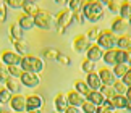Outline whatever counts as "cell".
Returning <instances> with one entry per match:
<instances>
[{"label":"cell","mask_w":131,"mask_h":113,"mask_svg":"<svg viewBox=\"0 0 131 113\" xmlns=\"http://www.w3.org/2000/svg\"><path fill=\"white\" fill-rule=\"evenodd\" d=\"M83 13H84V18L86 19L95 23L104 16V5L100 2H88L83 7Z\"/></svg>","instance_id":"cell-1"},{"label":"cell","mask_w":131,"mask_h":113,"mask_svg":"<svg viewBox=\"0 0 131 113\" xmlns=\"http://www.w3.org/2000/svg\"><path fill=\"white\" fill-rule=\"evenodd\" d=\"M73 21H74V19H73V12H71V10H70V8L60 10V12L55 15V26H57L58 34H63L65 31H67V28Z\"/></svg>","instance_id":"cell-2"},{"label":"cell","mask_w":131,"mask_h":113,"mask_svg":"<svg viewBox=\"0 0 131 113\" xmlns=\"http://www.w3.org/2000/svg\"><path fill=\"white\" fill-rule=\"evenodd\" d=\"M95 44L104 50L113 49V47H117V36H115V32L112 29H102L97 40H95Z\"/></svg>","instance_id":"cell-3"},{"label":"cell","mask_w":131,"mask_h":113,"mask_svg":"<svg viewBox=\"0 0 131 113\" xmlns=\"http://www.w3.org/2000/svg\"><path fill=\"white\" fill-rule=\"evenodd\" d=\"M34 23H36V28L49 31V29L53 28L55 16H53V15H50L47 10H39V13L34 16Z\"/></svg>","instance_id":"cell-4"},{"label":"cell","mask_w":131,"mask_h":113,"mask_svg":"<svg viewBox=\"0 0 131 113\" xmlns=\"http://www.w3.org/2000/svg\"><path fill=\"white\" fill-rule=\"evenodd\" d=\"M42 105H44V99L41 95L32 94V95L26 97V111H29V113H41Z\"/></svg>","instance_id":"cell-5"},{"label":"cell","mask_w":131,"mask_h":113,"mask_svg":"<svg viewBox=\"0 0 131 113\" xmlns=\"http://www.w3.org/2000/svg\"><path fill=\"white\" fill-rule=\"evenodd\" d=\"M19 83L26 87H37L41 79H39L37 73H32V71H23L19 74Z\"/></svg>","instance_id":"cell-6"},{"label":"cell","mask_w":131,"mask_h":113,"mask_svg":"<svg viewBox=\"0 0 131 113\" xmlns=\"http://www.w3.org/2000/svg\"><path fill=\"white\" fill-rule=\"evenodd\" d=\"M0 58H2V63L3 65L10 66V65H19L23 56L18 55L16 52H13V50H3L2 55H0Z\"/></svg>","instance_id":"cell-7"},{"label":"cell","mask_w":131,"mask_h":113,"mask_svg":"<svg viewBox=\"0 0 131 113\" xmlns=\"http://www.w3.org/2000/svg\"><path fill=\"white\" fill-rule=\"evenodd\" d=\"M10 107L15 113H19V111H26V95L23 94H15L10 100Z\"/></svg>","instance_id":"cell-8"},{"label":"cell","mask_w":131,"mask_h":113,"mask_svg":"<svg viewBox=\"0 0 131 113\" xmlns=\"http://www.w3.org/2000/svg\"><path fill=\"white\" fill-rule=\"evenodd\" d=\"M53 105H55V111H57V113H65V111H67V108L70 107V104H68V95L65 94V92H58V94L55 95Z\"/></svg>","instance_id":"cell-9"},{"label":"cell","mask_w":131,"mask_h":113,"mask_svg":"<svg viewBox=\"0 0 131 113\" xmlns=\"http://www.w3.org/2000/svg\"><path fill=\"white\" fill-rule=\"evenodd\" d=\"M88 47H89V39H88L86 34L74 36V39H73V49H74V52L83 53V52H86V50H88Z\"/></svg>","instance_id":"cell-10"},{"label":"cell","mask_w":131,"mask_h":113,"mask_svg":"<svg viewBox=\"0 0 131 113\" xmlns=\"http://www.w3.org/2000/svg\"><path fill=\"white\" fill-rule=\"evenodd\" d=\"M99 78H100V81H102V86H113V83H115V74H113V71L110 70V68H107V66H102L99 71Z\"/></svg>","instance_id":"cell-11"},{"label":"cell","mask_w":131,"mask_h":113,"mask_svg":"<svg viewBox=\"0 0 131 113\" xmlns=\"http://www.w3.org/2000/svg\"><path fill=\"white\" fill-rule=\"evenodd\" d=\"M102 56H104V49H100L95 42L89 44V47H88V50H86V58L92 60L94 63H95V61L100 60Z\"/></svg>","instance_id":"cell-12"},{"label":"cell","mask_w":131,"mask_h":113,"mask_svg":"<svg viewBox=\"0 0 131 113\" xmlns=\"http://www.w3.org/2000/svg\"><path fill=\"white\" fill-rule=\"evenodd\" d=\"M86 83H88V86H89L91 91H99L100 87H102V81H100L97 71L88 73V76H86Z\"/></svg>","instance_id":"cell-13"},{"label":"cell","mask_w":131,"mask_h":113,"mask_svg":"<svg viewBox=\"0 0 131 113\" xmlns=\"http://www.w3.org/2000/svg\"><path fill=\"white\" fill-rule=\"evenodd\" d=\"M129 26V19L122 18V16H115L112 19V31L113 32H122Z\"/></svg>","instance_id":"cell-14"},{"label":"cell","mask_w":131,"mask_h":113,"mask_svg":"<svg viewBox=\"0 0 131 113\" xmlns=\"http://www.w3.org/2000/svg\"><path fill=\"white\" fill-rule=\"evenodd\" d=\"M67 95H68V104L71 105V107H78V108H79V107L83 105V102H84V95H81L79 92H76L74 89H73V91H70Z\"/></svg>","instance_id":"cell-15"},{"label":"cell","mask_w":131,"mask_h":113,"mask_svg":"<svg viewBox=\"0 0 131 113\" xmlns=\"http://www.w3.org/2000/svg\"><path fill=\"white\" fill-rule=\"evenodd\" d=\"M110 102H112V105H113L115 110H125V108H126V104H128V99H126V95L115 94L112 99H110Z\"/></svg>","instance_id":"cell-16"},{"label":"cell","mask_w":131,"mask_h":113,"mask_svg":"<svg viewBox=\"0 0 131 113\" xmlns=\"http://www.w3.org/2000/svg\"><path fill=\"white\" fill-rule=\"evenodd\" d=\"M5 87L12 92V94H19V91H21V83H19V78H13V76H10L7 79V83H5Z\"/></svg>","instance_id":"cell-17"},{"label":"cell","mask_w":131,"mask_h":113,"mask_svg":"<svg viewBox=\"0 0 131 113\" xmlns=\"http://www.w3.org/2000/svg\"><path fill=\"white\" fill-rule=\"evenodd\" d=\"M86 100L92 102L95 107H99V105H102L104 102H105V97L102 95V92H100V91H89V94L86 95Z\"/></svg>","instance_id":"cell-18"},{"label":"cell","mask_w":131,"mask_h":113,"mask_svg":"<svg viewBox=\"0 0 131 113\" xmlns=\"http://www.w3.org/2000/svg\"><path fill=\"white\" fill-rule=\"evenodd\" d=\"M117 52H118V47H113V49L104 50V56H102V60L105 61V65H117Z\"/></svg>","instance_id":"cell-19"},{"label":"cell","mask_w":131,"mask_h":113,"mask_svg":"<svg viewBox=\"0 0 131 113\" xmlns=\"http://www.w3.org/2000/svg\"><path fill=\"white\" fill-rule=\"evenodd\" d=\"M18 24L21 26L23 31H26V29H32L34 26H36V23H34V16H29V15H21L18 19Z\"/></svg>","instance_id":"cell-20"},{"label":"cell","mask_w":131,"mask_h":113,"mask_svg":"<svg viewBox=\"0 0 131 113\" xmlns=\"http://www.w3.org/2000/svg\"><path fill=\"white\" fill-rule=\"evenodd\" d=\"M117 47L122 50H129L131 49V34H122L117 37Z\"/></svg>","instance_id":"cell-21"},{"label":"cell","mask_w":131,"mask_h":113,"mask_svg":"<svg viewBox=\"0 0 131 113\" xmlns=\"http://www.w3.org/2000/svg\"><path fill=\"white\" fill-rule=\"evenodd\" d=\"M128 70H129V65L128 63H118V65H113V74H115V78L117 79H122L125 74L128 73Z\"/></svg>","instance_id":"cell-22"},{"label":"cell","mask_w":131,"mask_h":113,"mask_svg":"<svg viewBox=\"0 0 131 113\" xmlns=\"http://www.w3.org/2000/svg\"><path fill=\"white\" fill-rule=\"evenodd\" d=\"M118 13H120L122 18H126V19L131 18V0H123V2L120 3Z\"/></svg>","instance_id":"cell-23"},{"label":"cell","mask_w":131,"mask_h":113,"mask_svg":"<svg viewBox=\"0 0 131 113\" xmlns=\"http://www.w3.org/2000/svg\"><path fill=\"white\" fill-rule=\"evenodd\" d=\"M39 8L37 7V3H34V2H24L23 5V12L24 15H29V16H36V15L39 13Z\"/></svg>","instance_id":"cell-24"},{"label":"cell","mask_w":131,"mask_h":113,"mask_svg":"<svg viewBox=\"0 0 131 113\" xmlns=\"http://www.w3.org/2000/svg\"><path fill=\"white\" fill-rule=\"evenodd\" d=\"M45 68V63L42 58L39 56H31V71L32 73H41V71Z\"/></svg>","instance_id":"cell-25"},{"label":"cell","mask_w":131,"mask_h":113,"mask_svg":"<svg viewBox=\"0 0 131 113\" xmlns=\"http://www.w3.org/2000/svg\"><path fill=\"white\" fill-rule=\"evenodd\" d=\"M74 91L76 92H79L81 95H84V99H86V95L89 94V86H88V83L86 81H81V79H76L74 81Z\"/></svg>","instance_id":"cell-26"},{"label":"cell","mask_w":131,"mask_h":113,"mask_svg":"<svg viewBox=\"0 0 131 113\" xmlns=\"http://www.w3.org/2000/svg\"><path fill=\"white\" fill-rule=\"evenodd\" d=\"M10 39H12V44H13V47H15L18 55H23V56L28 55V47L23 40H18V39H13V37H10Z\"/></svg>","instance_id":"cell-27"},{"label":"cell","mask_w":131,"mask_h":113,"mask_svg":"<svg viewBox=\"0 0 131 113\" xmlns=\"http://www.w3.org/2000/svg\"><path fill=\"white\" fill-rule=\"evenodd\" d=\"M10 37L23 40V29H21V26H19L18 23H12V24H10Z\"/></svg>","instance_id":"cell-28"},{"label":"cell","mask_w":131,"mask_h":113,"mask_svg":"<svg viewBox=\"0 0 131 113\" xmlns=\"http://www.w3.org/2000/svg\"><path fill=\"white\" fill-rule=\"evenodd\" d=\"M58 55H60V52H58L57 49H53V47H45V49L42 50L44 60H57Z\"/></svg>","instance_id":"cell-29"},{"label":"cell","mask_w":131,"mask_h":113,"mask_svg":"<svg viewBox=\"0 0 131 113\" xmlns=\"http://www.w3.org/2000/svg\"><path fill=\"white\" fill-rule=\"evenodd\" d=\"M113 105L112 102H110V99H105V102L102 105H99L97 108H95V113H113Z\"/></svg>","instance_id":"cell-30"},{"label":"cell","mask_w":131,"mask_h":113,"mask_svg":"<svg viewBox=\"0 0 131 113\" xmlns=\"http://www.w3.org/2000/svg\"><path fill=\"white\" fill-rule=\"evenodd\" d=\"M113 91H115V94H122V95H125L126 94V91H128V86L123 83L122 79H115V83H113Z\"/></svg>","instance_id":"cell-31"},{"label":"cell","mask_w":131,"mask_h":113,"mask_svg":"<svg viewBox=\"0 0 131 113\" xmlns=\"http://www.w3.org/2000/svg\"><path fill=\"white\" fill-rule=\"evenodd\" d=\"M12 97H13L12 92H10L7 87H2V89H0V105H7V104H10Z\"/></svg>","instance_id":"cell-32"},{"label":"cell","mask_w":131,"mask_h":113,"mask_svg":"<svg viewBox=\"0 0 131 113\" xmlns=\"http://www.w3.org/2000/svg\"><path fill=\"white\" fill-rule=\"evenodd\" d=\"M81 70L84 71V73H92V71H95V63L92 60H89V58H84L81 61Z\"/></svg>","instance_id":"cell-33"},{"label":"cell","mask_w":131,"mask_h":113,"mask_svg":"<svg viewBox=\"0 0 131 113\" xmlns=\"http://www.w3.org/2000/svg\"><path fill=\"white\" fill-rule=\"evenodd\" d=\"M95 107L92 102H89V100H86L84 99V102H83V105H81V110H83V113H95Z\"/></svg>","instance_id":"cell-34"},{"label":"cell","mask_w":131,"mask_h":113,"mask_svg":"<svg viewBox=\"0 0 131 113\" xmlns=\"http://www.w3.org/2000/svg\"><path fill=\"white\" fill-rule=\"evenodd\" d=\"M7 70H8V74L13 76V78H19V74L23 73L19 65H10V66H7Z\"/></svg>","instance_id":"cell-35"},{"label":"cell","mask_w":131,"mask_h":113,"mask_svg":"<svg viewBox=\"0 0 131 113\" xmlns=\"http://www.w3.org/2000/svg\"><path fill=\"white\" fill-rule=\"evenodd\" d=\"M99 91L102 92V95L105 97V99H112V97L115 95V91H113V87H112V86H102Z\"/></svg>","instance_id":"cell-36"},{"label":"cell","mask_w":131,"mask_h":113,"mask_svg":"<svg viewBox=\"0 0 131 113\" xmlns=\"http://www.w3.org/2000/svg\"><path fill=\"white\" fill-rule=\"evenodd\" d=\"M24 2H26V0H5L7 7H10V8H15V10H19V8H23Z\"/></svg>","instance_id":"cell-37"},{"label":"cell","mask_w":131,"mask_h":113,"mask_svg":"<svg viewBox=\"0 0 131 113\" xmlns=\"http://www.w3.org/2000/svg\"><path fill=\"white\" fill-rule=\"evenodd\" d=\"M99 34H100V29L97 28V26H94V28H91L89 31H88V39L89 40H92V42H95L97 40V37H99Z\"/></svg>","instance_id":"cell-38"},{"label":"cell","mask_w":131,"mask_h":113,"mask_svg":"<svg viewBox=\"0 0 131 113\" xmlns=\"http://www.w3.org/2000/svg\"><path fill=\"white\" fill-rule=\"evenodd\" d=\"M7 16H8V7L5 2H0V23H5Z\"/></svg>","instance_id":"cell-39"},{"label":"cell","mask_w":131,"mask_h":113,"mask_svg":"<svg viewBox=\"0 0 131 113\" xmlns=\"http://www.w3.org/2000/svg\"><path fill=\"white\" fill-rule=\"evenodd\" d=\"M68 8L71 10V12L83 10V2H81V0H68Z\"/></svg>","instance_id":"cell-40"},{"label":"cell","mask_w":131,"mask_h":113,"mask_svg":"<svg viewBox=\"0 0 131 113\" xmlns=\"http://www.w3.org/2000/svg\"><path fill=\"white\" fill-rule=\"evenodd\" d=\"M8 78H10V74H8V70L5 68V65H3V63H0V83H2V84H5Z\"/></svg>","instance_id":"cell-41"},{"label":"cell","mask_w":131,"mask_h":113,"mask_svg":"<svg viewBox=\"0 0 131 113\" xmlns=\"http://www.w3.org/2000/svg\"><path fill=\"white\" fill-rule=\"evenodd\" d=\"M73 19L76 23H79V24H83L84 23V13H83V10H76V12H73Z\"/></svg>","instance_id":"cell-42"},{"label":"cell","mask_w":131,"mask_h":113,"mask_svg":"<svg viewBox=\"0 0 131 113\" xmlns=\"http://www.w3.org/2000/svg\"><path fill=\"white\" fill-rule=\"evenodd\" d=\"M118 63H126V50L118 49V52H117V65Z\"/></svg>","instance_id":"cell-43"},{"label":"cell","mask_w":131,"mask_h":113,"mask_svg":"<svg viewBox=\"0 0 131 113\" xmlns=\"http://www.w3.org/2000/svg\"><path fill=\"white\" fill-rule=\"evenodd\" d=\"M57 61H58V63H62V65H65V66L71 65V60H70V56H68V55H65V53H62V52H60Z\"/></svg>","instance_id":"cell-44"},{"label":"cell","mask_w":131,"mask_h":113,"mask_svg":"<svg viewBox=\"0 0 131 113\" xmlns=\"http://www.w3.org/2000/svg\"><path fill=\"white\" fill-rule=\"evenodd\" d=\"M122 81H123V83H125V84H126L128 87L131 86V66H129V70H128V73H126V74H125V76H123V78H122Z\"/></svg>","instance_id":"cell-45"},{"label":"cell","mask_w":131,"mask_h":113,"mask_svg":"<svg viewBox=\"0 0 131 113\" xmlns=\"http://www.w3.org/2000/svg\"><path fill=\"white\" fill-rule=\"evenodd\" d=\"M107 7H108V10H110V12H113V13H117L118 10H120V5H117V3H115V0H113V2H110V3L107 5Z\"/></svg>","instance_id":"cell-46"},{"label":"cell","mask_w":131,"mask_h":113,"mask_svg":"<svg viewBox=\"0 0 131 113\" xmlns=\"http://www.w3.org/2000/svg\"><path fill=\"white\" fill-rule=\"evenodd\" d=\"M65 113H81V111H79V108H78V107H71V105H70Z\"/></svg>","instance_id":"cell-47"},{"label":"cell","mask_w":131,"mask_h":113,"mask_svg":"<svg viewBox=\"0 0 131 113\" xmlns=\"http://www.w3.org/2000/svg\"><path fill=\"white\" fill-rule=\"evenodd\" d=\"M126 63L131 66V49H129V50H126Z\"/></svg>","instance_id":"cell-48"},{"label":"cell","mask_w":131,"mask_h":113,"mask_svg":"<svg viewBox=\"0 0 131 113\" xmlns=\"http://www.w3.org/2000/svg\"><path fill=\"white\" fill-rule=\"evenodd\" d=\"M125 95H126V99H128V100H131V86L128 87V91H126V94H125Z\"/></svg>","instance_id":"cell-49"},{"label":"cell","mask_w":131,"mask_h":113,"mask_svg":"<svg viewBox=\"0 0 131 113\" xmlns=\"http://www.w3.org/2000/svg\"><path fill=\"white\" fill-rule=\"evenodd\" d=\"M97 2H100L102 5H104V3H105V5H108L110 2H113V0H97Z\"/></svg>","instance_id":"cell-50"},{"label":"cell","mask_w":131,"mask_h":113,"mask_svg":"<svg viewBox=\"0 0 131 113\" xmlns=\"http://www.w3.org/2000/svg\"><path fill=\"white\" fill-rule=\"evenodd\" d=\"M126 110L131 113V100H128V104H126Z\"/></svg>","instance_id":"cell-51"},{"label":"cell","mask_w":131,"mask_h":113,"mask_svg":"<svg viewBox=\"0 0 131 113\" xmlns=\"http://www.w3.org/2000/svg\"><path fill=\"white\" fill-rule=\"evenodd\" d=\"M0 113H15L13 110H5V108H2V111H0Z\"/></svg>","instance_id":"cell-52"},{"label":"cell","mask_w":131,"mask_h":113,"mask_svg":"<svg viewBox=\"0 0 131 113\" xmlns=\"http://www.w3.org/2000/svg\"><path fill=\"white\" fill-rule=\"evenodd\" d=\"M57 3H68V0H55Z\"/></svg>","instance_id":"cell-53"},{"label":"cell","mask_w":131,"mask_h":113,"mask_svg":"<svg viewBox=\"0 0 131 113\" xmlns=\"http://www.w3.org/2000/svg\"><path fill=\"white\" fill-rule=\"evenodd\" d=\"M113 113H122V110H113Z\"/></svg>","instance_id":"cell-54"},{"label":"cell","mask_w":131,"mask_h":113,"mask_svg":"<svg viewBox=\"0 0 131 113\" xmlns=\"http://www.w3.org/2000/svg\"><path fill=\"white\" fill-rule=\"evenodd\" d=\"M26 2H34V3H36V2H37V0H26Z\"/></svg>","instance_id":"cell-55"},{"label":"cell","mask_w":131,"mask_h":113,"mask_svg":"<svg viewBox=\"0 0 131 113\" xmlns=\"http://www.w3.org/2000/svg\"><path fill=\"white\" fill-rule=\"evenodd\" d=\"M88 2H97V0H88Z\"/></svg>","instance_id":"cell-56"},{"label":"cell","mask_w":131,"mask_h":113,"mask_svg":"<svg viewBox=\"0 0 131 113\" xmlns=\"http://www.w3.org/2000/svg\"><path fill=\"white\" fill-rule=\"evenodd\" d=\"M19 113H29V111H19Z\"/></svg>","instance_id":"cell-57"},{"label":"cell","mask_w":131,"mask_h":113,"mask_svg":"<svg viewBox=\"0 0 131 113\" xmlns=\"http://www.w3.org/2000/svg\"><path fill=\"white\" fill-rule=\"evenodd\" d=\"M0 111H2V105H0Z\"/></svg>","instance_id":"cell-58"},{"label":"cell","mask_w":131,"mask_h":113,"mask_svg":"<svg viewBox=\"0 0 131 113\" xmlns=\"http://www.w3.org/2000/svg\"><path fill=\"white\" fill-rule=\"evenodd\" d=\"M129 24H131V18H129Z\"/></svg>","instance_id":"cell-59"},{"label":"cell","mask_w":131,"mask_h":113,"mask_svg":"<svg viewBox=\"0 0 131 113\" xmlns=\"http://www.w3.org/2000/svg\"><path fill=\"white\" fill-rule=\"evenodd\" d=\"M0 2H3V0H0Z\"/></svg>","instance_id":"cell-60"},{"label":"cell","mask_w":131,"mask_h":113,"mask_svg":"<svg viewBox=\"0 0 131 113\" xmlns=\"http://www.w3.org/2000/svg\"><path fill=\"white\" fill-rule=\"evenodd\" d=\"M55 113H57V111H55Z\"/></svg>","instance_id":"cell-61"}]
</instances>
